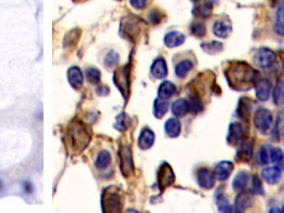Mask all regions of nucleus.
<instances>
[{
    "label": "nucleus",
    "instance_id": "1",
    "mask_svg": "<svg viewBox=\"0 0 284 213\" xmlns=\"http://www.w3.org/2000/svg\"><path fill=\"white\" fill-rule=\"evenodd\" d=\"M224 75L232 89L242 91L249 89L260 76L258 71L245 62H235L225 70Z\"/></svg>",
    "mask_w": 284,
    "mask_h": 213
},
{
    "label": "nucleus",
    "instance_id": "2",
    "mask_svg": "<svg viewBox=\"0 0 284 213\" xmlns=\"http://www.w3.org/2000/svg\"><path fill=\"white\" fill-rule=\"evenodd\" d=\"M67 137L69 145L73 152H82L87 147L91 140V134L81 122H74L67 130Z\"/></svg>",
    "mask_w": 284,
    "mask_h": 213
},
{
    "label": "nucleus",
    "instance_id": "3",
    "mask_svg": "<svg viewBox=\"0 0 284 213\" xmlns=\"http://www.w3.org/2000/svg\"><path fill=\"white\" fill-rule=\"evenodd\" d=\"M102 211L104 213H120L123 207V195L119 188H106L102 198Z\"/></svg>",
    "mask_w": 284,
    "mask_h": 213
},
{
    "label": "nucleus",
    "instance_id": "4",
    "mask_svg": "<svg viewBox=\"0 0 284 213\" xmlns=\"http://www.w3.org/2000/svg\"><path fill=\"white\" fill-rule=\"evenodd\" d=\"M120 167L123 176L131 177L135 173V165L132 151L128 145H122L119 150Z\"/></svg>",
    "mask_w": 284,
    "mask_h": 213
},
{
    "label": "nucleus",
    "instance_id": "5",
    "mask_svg": "<svg viewBox=\"0 0 284 213\" xmlns=\"http://www.w3.org/2000/svg\"><path fill=\"white\" fill-rule=\"evenodd\" d=\"M277 60V54L270 48L261 47L254 55V63L262 68H268Z\"/></svg>",
    "mask_w": 284,
    "mask_h": 213
},
{
    "label": "nucleus",
    "instance_id": "6",
    "mask_svg": "<svg viewBox=\"0 0 284 213\" xmlns=\"http://www.w3.org/2000/svg\"><path fill=\"white\" fill-rule=\"evenodd\" d=\"M272 122L273 116L269 110L265 108H260L256 111L254 116V126L259 132H267L271 127Z\"/></svg>",
    "mask_w": 284,
    "mask_h": 213
},
{
    "label": "nucleus",
    "instance_id": "7",
    "mask_svg": "<svg viewBox=\"0 0 284 213\" xmlns=\"http://www.w3.org/2000/svg\"><path fill=\"white\" fill-rule=\"evenodd\" d=\"M129 75H130L129 67L125 65L124 67L116 70L113 77L115 85H117V87L122 92V96L125 99L128 98V93H129V85H130Z\"/></svg>",
    "mask_w": 284,
    "mask_h": 213
},
{
    "label": "nucleus",
    "instance_id": "8",
    "mask_svg": "<svg viewBox=\"0 0 284 213\" xmlns=\"http://www.w3.org/2000/svg\"><path fill=\"white\" fill-rule=\"evenodd\" d=\"M175 175L172 167L168 163H164L158 172V183L160 191L166 190L168 187L172 186L174 183Z\"/></svg>",
    "mask_w": 284,
    "mask_h": 213
},
{
    "label": "nucleus",
    "instance_id": "9",
    "mask_svg": "<svg viewBox=\"0 0 284 213\" xmlns=\"http://www.w3.org/2000/svg\"><path fill=\"white\" fill-rule=\"evenodd\" d=\"M244 137V129L243 125L239 122L231 123L228 128V134L226 137V141L229 145L235 146L240 144Z\"/></svg>",
    "mask_w": 284,
    "mask_h": 213
},
{
    "label": "nucleus",
    "instance_id": "10",
    "mask_svg": "<svg viewBox=\"0 0 284 213\" xmlns=\"http://www.w3.org/2000/svg\"><path fill=\"white\" fill-rule=\"evenodd\" d=\"M254 203L253 192L248 190H242L235 199V211L237 213H242L249 209Z\"/></svg>",
    "mask_w": 284,
    "mask_h": 213
},
{
    "label": "nucleus",
    "instance_id": "11",
    "mask_svg": "<svg viewBox=\"0 0 284 213\" xmlns=\"http://www.w3.org/2000/svg\"><path fill=\"white\" fill-rule=\"evenodd\" d=\"M196 178H197V182L199 186L202 189H205V190H209L213 188L215 184V180H216L213 171H211L205 167H202L197 170Z\"/></svg>",
    "mask_w": 284,
    "mask_h": 213
},
{
    "label": "nucleus",
    "instance_id": "12",
    "mask_svg": "<svg viewBox=\"0 0 284 213\" xmlns=\"http://www.w3.org/2000/svg\"><path fill=\"white\" fill-rule=\"evenodd\" d=\"M255 90H256V97L262 101V102H266L271 95V83L269 80L265 78H261L260 76L256 79L255 83Z\"/></svg>",
    "mask_w": 284,
    "mask_h": 213
},
{
    "label": "nucleus",
    "instance_id": "13",
    "mask_svg": "<svg viewBox=\"0 0 284 213\" xmlns=\"http://www.w3.org/2000/svg\"><path fill=\"white\" fill-rule=\"evenodd\" d=\"M254 141L253 139H244L240 143V148L237 152V158L242 162H249L253 157Z\"/></svg>",
    "mask_w": 284,
    "mask_h": 213
},
{
    "label": "nucleus",
    "instance_id": "14",
    "mask_svg": "<svg viewBox=\"0 0 284 213\" xmlns=\"http://www.w3.org/2000/svg\"><path fill=\"white\" fill-rule=\"evenodd\" d=\"M234 170V164L230 161L219 162L213 170L215 179L218 181H225L231 175Z\"/></svg>",
    "mask_w": 284,
    "mask_h": 213
},
{
    "label": "nucleus",
    "instance_id": "15",
    "mask_svg": "<svg viewBox=\"0 0 284 213\" xmlns=\"http://www.w3.org/2000/svg\"><path fill=\"white\" fill-rule=\"evenodd\" d=\"M67 80L74 89H80L83 83V75L79 66H71L67 70Z\"/></svg>",
    "mask_w": 284,
    "mask_h": 213
},
{
    "label": "nucleus",
    "instance_id": "16",
    "mask_svg": "<svg viewBox=\"0 0 284 213\" xmlns=\"http://www.w3.org/2000/svg\"><path fill=\"white\" fill-rule=\"evenodd\" d=\"M261 173H262L263 179L269 185L278 184L281 180V177H282L281 170L276 166L264 168L262 170Z\"/></svg>",
    "mask_w": 284,
    "mask_h": 213
},
{
    "label": "nucleus",
    "instance_id": "17",
    "mask_svg": "<svg viewBox=\"0 0 284 213\" xmlns=\"http://www.w3.org/2000/svg\"><path fill=\"white\" fill-rule=\"evenodd\" d=\"M251 111H252V102L250 98L248 97L241 98L239 101V106L237 109V114L239 118L245 122H248Z\"/></svg>",
    "mask_w": 284,
    "mask_h": 213
},
{
    "label": "nucleus",
    "instance_id": "18",
    "mask_svg": "<svg viewBox=\"0 0 284 213\" xmlns=\"http://www.w3.org/2000/svg\"><path fill=\"white\" fill-rule=\"evenodd\" d=\"M212 30L215 36L219 38H226L232 31V26L229 22L225 20H217L213 25Z\"/></svg>",
    "mask_w": 284,
    "mask_h": 213
},
{
    "label": "nucleus",
    "instance_id": "19",
    "mask_svg": "<svg viewBox=\"0 0 284 213\" xmlns=\"http://www.w3.org/2000/svg\"><path fill=\"white\" fill-rule=\"evenodd\" d=\"M155 142V134L149 128H143L140 137H139V146L142 150L150 149Z\"/></svg>",
    "mask_w": 284,
    "mask_h": 213
},
{
    "label": "nucleus",
    "instance_id": "20",
    "mask_svg": "<svg viewBox=\"0 0 284 213\" xmlns=\"http://www.w3.org/2000/svg\"><path fill=\"white\" fill-rule=\"evenodd\" d=\"M151 73L157 79L165 78L168 74V67L166 61L161 57L156 59L151 65Z\"/></svg>",
    "mask_w": 284,
    "mask_h": 213
},
{
    "label": "nucleus",
    "instance_id": "21",
    "mask_svg": "<svg viewBox=\"0 0 284 213\" xmlns=\"http://www.w3.org/2000/svg\"><path fill=\"white\" fill-rule=\"evenodd\" d=\"M274 29L277 34L284 36V0H281L275 15Z\"/></svg>",
    "mask_w": 284,
    "mask_h": 213
},
{
    "label": "nucleus",
    "instance_id": "22",
    "mask_svg": "<svg viewBox=\"0 0 284 213\" xmlns=\"http://www.w3.org/2000/svg\"><path fill=\"white\" fill-rule=\"evenodd\" d=\"M185 42L184 34L179 31L168 32L164 37V43L168 47H176Z\"/></svg>",
    "mask_w": 284,
    "mask_h": 213
},
{
    "label": "nucleus",
    "instance_id": "23",
    "mask_svg": "<svg viewBox=\"0 0 284 213\" xmlns=\"http://www.w3.org/2000/svg\"><path fill=\"white\" fill-rule=\"evenodd\" d=\"M165 132L170 137H177L181 132L180 122L175 118L169 119L165 123Z\"/></svg>",
    "mask_w": 284,
    "mask_h": 213
},
{
    "label": "nucleus",
    "instance_id": "24",
    "mask_svg": "<svg viewBox=\"0 0 284 213\" xmlns=\"http://www.w3.org/2000/svg\"><path fill=\"white\" fill-rule=\"evenodd\" d=\"M189 111V101H187L185 99L176 100L175 102H174V104L172 106V112L177 118L184 117L185 115L188 114Z\"/></svg>",
    "mask_w": 284,
    "mask_h": 213
},
{
    "label": "nucleus",
    "instance_id": "25",
    "mask_svg": "<svg viewBox=\"0 0 284 213\" xmlns=\"http://www.w3.org/2000/svg\"><path fill=\"white\" fill-rule=\"evenodd\" d=\"M176 91V87L172 82L165 81L158 87V98L168 100L171 98Z\"/></svg>",
    "mask_w": 284,
    "mask_h": 213
},
{
    "label": "nucleus",
    "instance_id": "26",
    "mask_svg": "<svg viewBox=\"0 0 284 213\" xmlns=\"http://www.w3.org/2000/svg\"><path fill=\"white\" fill-rule=\"evenodd\" d=\"M111 164V154L108 151L103 150L101 151L96 158L95 167L99 170H104Z\"/></svg>",
    "mask_w": 284,
    "mask_h": 213
},
{
    "label": "nucleus",
    "instance_id": "27",
    "mask_svg": "<svg viewBox=\"0 0 284 213\" xmlns=\"http://www.w3.org/2000/svg\"><path fill=\"white\" fill-rule=\"evenodd\" d=\"M249 180V175L246 171H240L234 177L232 182V188L235 191H242L246 187Z\"/></svg>",
    "mask_w": 284,
    "mask_h": 213
},
{
    "label": "nucleus",
    "instance_id": "28",
    "mask_svg": "<svg viewBox=\"0 0 284 213\" xmlns=\"http://www.w3.org/2000/svg\"><path fill=\"white\" fill-rule=\"evenodd\" d=\"M169 109V103L167 100L158 98L154 103V115L158 119L163 118Z\"/></svg>",
    "mask_w": 284,
    "mask_h": 213
},
{
    "label": "nucleus",
    "instance_id": "29",
    "mask_svg": "<svg viewBox=\"0 0 284 213\" xmlns=\"http://www.w3.org/2000/svg\"><path fill=\"white\" fill-rule=\"evenodd\" d=\"M192 68H193V64L191 61L183 60L176 64L174 71H175V74L178 78L184 79Z\"/></svg>",
    "mask_w": 284,
    "mask_h": 213
},
{
    "label": "nucleus",
    "instance_id": "30",
    "mask_svg": "<svg viewBox=\"0 0 284 213\" xmlns=\"http://www.w3.org/2000/svg\"><path fill=\"white\" fill-rule=\"evenodd\" d=\"M202 49L207 54H216L221 52L223 49V45L218 41H211V42L204 43L201 45Z\"/></svg>",
    "mask_w": 284,
    "mask_h": 213
},
{
    "label": "nucleus",
    "instance_id": "31",
    "mask_svg": "<svg viewBox=\"0 0 284 213\" xmlns=\"http://www.w3.org/2000/svg\"><path fill=\"white\" fill-rule=\"evenodd\" d=\"M211 13H212V4L208 2L197 6L193 11V14L195 15V16L202 17V18H207L208 16H210Z\"/></svg>",
    "mask_w": 284,
    "mask_h": 213
},
{
    "label": "nucleus",
    "instance_id": "32",
    "mask_svg": "<svg viewBox=\"0 0 284 213\" xmlns=\"http://www.w3.org/2000/svg\"><path fill=\"white\" fill-rule=\"evenodd\" d=\"M131 123V120L128 117V115H126L125 113H121L120 115L117 116L116 118V123H115V128L119 131H125L127 128L129 127Z\"/></svg>",
    "mask_w": 284,
    "mask_h": 213
},
{
    "label": "nucleus",
    "instance_id": "33",
    "mask_svg": "<svg viewBox=\"0 0 284 213\" xmlns=\"http://www.w3.org/2000/svg\"><path fill=\"white\" fill-rule=\"evenodd\" d=\"M85 75H86L87 81L91 83L92 85H97L101 81V72L97 68H94V67L87 68L85 71Z\"/></svg>",
    "mask_w": 284,
    "mask_h": 213
},
{
    "label": "nucleus",
    "instance_id": "34",
    "mask_svg": "<svg viewBox=\"0 0 284 213\" xmlns=\"http://www.w3.org/2000/svg\"><path fill=\"white\" fill-rule=\"evenodd\" d=\"M217 205H218V210L222 213H231L233 211L232 207L229 205L227 199L224 197L223 193L218 194Z\"/></svg>",
    "mask_w": 284,
    "mask_h": 213
},
{
    "label": "nucleus",
    "instance_id": "35",
    "mask_svg": "<svg viewBox=\"0 0 284 213\" xmlns=\"http://www.w3.org/2000/svg\"><path fill=\"white\" fill-rule=\"evenodd\" d=\"M284 158V152L280 148H272L269 152V159L273 163H280Z\"/></svg>",
    "mask_w": 284,
    "mask_h": 213
},
{
    "label": "nucleus",
    "instance_id": "36",
    "mask_svg": "<svg viewBox=\"0 0 284 213\" xmlns=\"http://www.w3.org/2000/svg\"><path fill=\"white\" fill-rule=\"evenodd\" d=\"M205 32H206V30H205V27L203 23L201 22H197V23H194L192 26H191V33L198 37V38H201L205 35Z\"/></svg>",
    "mask_w": 284,
    "mask_h": 213
},
{
    "label": "nucleus",
    "instance_id": "37",
    "mask_svg": "<svg viewBox=\"0 0 284 213\" xmlns=\"http://www.w3.org/2000/svg\"><path fill=\"white\" fill-rule=\"evenodd\" d=\"M119 59H120V55H119L117 52H115V51H110V52L106 55V57H105V59H104V63H105V64H106L107 66H113V65L118 64Z\"/></svg>",
    "mask_w": 284,
    "mask_h": 213
},
{
    "label": "nucleus",
    "instance_id": "38",
    "mask_svg": "<svg viewBox=\"0 0 284 213\" xmlns=\"http://www.w3.org/2000/svg\"><path fill=\"white\" fill-rule=\"evenodd\" d=\"M189 105V110H191L193 113H198L199 111L202 110V103H201L200 99L195 96L190 98Z\"/></svg>",
    "mask_w": 284,
    "mask_h": 213
},
{
    "label": "nucleus",
    "instance_id": "39",
    "mask_svg": "<svg viewBox=\"0 0 284 213\" xmlns=\"http://www.w3.org/2000/svg\"><path fill=\"white\" fill-rule=\"evenodd\" d=\"M284 82L283 80L278 82V85L276 86L275 90H274V101L276 104H279L280 100L283 97V93H284Z\"/></svg>",
    "mask_w": 284,
    "mask_h": 213
},
{
    "label": "nucleus",
    "instance_id": "40",
    "mask_svg": "<svg viewBox=\"0 0 284 213\" xmlns=\"http://www.w3.org/2000/svg\"><path fill=\"white\" fill-rule=\"evenodd\" d=\"M258 161L262 165L267 164L269 162V154H268L267 151L265 149V147H262L260 150L259 154H258Z\"/></svg>",
    "mask_w": 284,
    "mask_h": 213
},
{
    "label": "nucleus",
    "instance_id": "41",
    "mask_svg": "<svg viewBox=\"0 0 284 213\" xmlns=\"http://www.w3.org/2000/svg\"><path fill=\"white\" fill-rule=\"evenodd\" d=\"M253 190L258 194H264V188L262 182L257 175L253 176Z\"/></svg>",
    "mask_w": 284,
    "mask_h": 213
},
{
    "label": "nucleus",
    "instance_id": "42",
    "mask_svg": "<svg viewBox=\"0 0 284 213\" xmlns=\"http://www.w3.org/2000/svg\"><path fill=\"white\" fill-rule=\"evenodd\" d=\"M147 3V0H130V4L132 5L133 8L137 10H142L145 8Z\"/></svg>",
    "mask_w": 284,
    "mask_h": 213
},
{
    "label": "nucleus",
    "instance_id": "43",
    "mask_svg": "<svg viewBox=\"0 0 284 213\" xmlns=\"http://www.w3.org/2000/svg\"><path fill=\"white\" fill-rule=\"evenodd\" d=\"M151 20H152V22H153L154 24L159 22V15H158V13L157 11L151 14Z\"/></svg>",
    "mask_w": 284,
    "mask_h": 213
},
{
    "label": "nucleus",
    "instance_id": "44",
    "mask_svg": "<svg viewBox=\"0 0 284 213\" xmlns=\"http://www.w3.org/2000/svg\"><path fill=\"white\" fill-rule=\"evenodd\" d=\"M24 189H25L26 192H28V193H31V192H32V184L30 182H26L24 184Z\"/></svg>",
    "mask_w": 284,
    "mask_h": 213
},
{
    "label": "nucleus",
    "instance_id": "45",
    "mask_svg": "<svg viewBox=\"0 0 284 213\" xmlns=\"http://www.w3.org/2000/svg\"><path fill=\"white\" fill-rule=\"evenodd\" d=\"M218 0H207V2L208 3H210V4H212V3H214V2H217Z\"/></svg>",
    "mask_w": 284,
    "mask_h": 213
},
{
    "label": "nucleus",
    "instance_id": "46",
    "mask_svg": "<svg viewBox=\"0 0 284 213\" xmlns=\"http://www.w3.org/2000/svg\"><path fill=\"white\" fill-rule=\"evenodd\" d=\"M1 188H2V182L0 181V189H1Z\"/></svg>",
    "mask_w": 284,
    "mask_h": 213
},
{
    "label": "nucleus",
    "instance_id": "47",
    "mask_svg": "<svg viewBox=\"0 0 284 213\" xmlns=\"http://www.w3.org/2000/svg\"><path fill=\"white\" fill-rule=\"evenodd\" d=\"M282 212H283V213H284V207H283V209H282Z\"/></svg>",
    "mask_w": 284,
    "mask_h": 213
},
{
    "label": "nucleus",
    "instance_id": "48",
    "mask_svg": "<svg viewBox=\"0 0 284 213\" xmlns=\"http://www.w3.org/2000/svg\"><path fill=\"white\" fill-rule=\"evenodd\" d=\"M192 1H194V2H197V1H199V0H192Z\"/></svg>",
    "mask_w": 284,
    "mask_h": 213
},
{
    "label": "nucleus",
    "instance_id": "49",
    "mask_svg": "<svg viewBox=\"0 0 284 213\" xmlns=\"http://www.w3.org/2000/svg\"></svg>",
    "mask_w": 284,
    "mask_h": 213
}]
</instances>
